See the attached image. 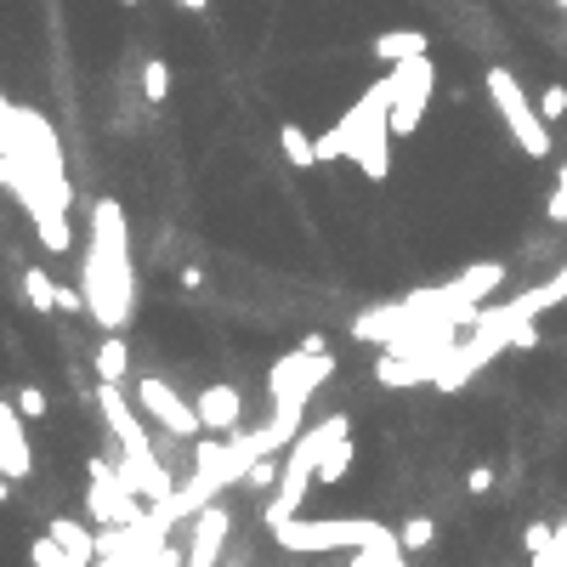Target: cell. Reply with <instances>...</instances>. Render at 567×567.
<instances>
[{
  "instance_id": "6da1fadb",
  "label": "cell",
  "mask_w": 567,
  "mask_h": 567,
  "mask_svg": "<svg viewBox=\"0 0 567 567\" xmlns=\"http://www.w3.org/2000/svg\"><path fill=\"white\" fill-rule=\"evenodd\" d=\"M86 313L120 329L131 318V256H125V211L114 199L91 211V256H86Z\"/></svg>"
},
{
  "instance_id": "7a4b0ae2",
  "label": "cell",
  "mask_w": 567,
  "mask_h": 567,
  "mask_svg": "<svg viewBox=\"0 0 567 567\" xmlns=\"http://www.w3.org/2000/svg\"><path fill=\"white\" fill-rule=\"evenodd\" d=\"M329 159H352V165H363L370 182H386V171H392V75H381L336 120V131L318 137V165H329Z\"/></svg>"
},
{
  "instance_id": "3957f363",
  "label": "cell",
  "mask_w": 567,
  "mask_h": 567,
  "mask_svg": "<svg viewBox=\"0 0 567 567\" xmlns=\"http://www.w3.org/2000/svg\"><path fill=\"white\" fill-rule=\"evenodd\" d=\"M97 409H103L114 443H120V477H125V488L143 494V499H154V506H159V499H171L177 483H171V472H165V460L154 454V438H148L143 415L125 404L120 381H103V386H97Z\"/></svg>"
},
{
  "instance_id": "277c9868",
  "label": "cell",
  "mask_w": 567,
  "mask_h": 567,
  "mask_svg": "<svg viewBox=\"0 0 567 567\" xmlns=\"http://www.w3.org/2000/svg\"><path fill=\"white\" fill-rule=\"evenodd\" d=\"M347 431H352L347 415H329V420H318V426H302V438L290 443V460H284V472H279V494H273V506H267V528L302 517V499H307V488L318 483V460L336 449Z\"/></svg>"
},
{
  "instance_id": "5b68a950",
  "label": "cell",
  "mask_w": 567,
  "mask_h": 567,
  "mask_svg": "<svg viewBox=\"0 0 567 567\" xmlns=\"http://www.w3.org/2000/svg\"><path fill=\"white\" fill-rule=\"evenodd\" d=\"M381 533H392V528H381L370 517H290L273 528V540L284 551L324 556V551H363V545H375Z\"/></svg>"
},
{
  "instance_id": "8992f818",
  "label": "cell",
  "mask_w": 567,
  "mask_h": 567,
  "mask_svg": "<svg viewBox=\"0 0 567 567\" xmlns=\"http://www.w3.org/2000/svg\"><path fill=\"white\" fill-rule=\"evenodd\" d=\"M483 80H488V97H494L499 120H506V131H511V143H517L528 159H551V125H545L540 109L528 103L522 80H517L511 69H488Z\"/></svg>"
},
{
  "instance_id": "52a82bcc",
  "label": "cell",
  "mask_w": 567,
  "mask_h": 567,
  "mask_svg": "<svg viewBox=\"0 0 567 567\" xmlns=\"http://www.w3.org/2000/svg\"><path fill=\"white\" fill-rule=\"evenodd\" d=\"M386 75H392V137L420 131L426 103H431V91H438V63H431V57H409V63H392Z\"/></svg>"
},
{
  "instance_id": "ba28073f",
  "label": "cell",
  "mask_w": 567,
  "mask_h": 567,
  "mask_svg": "<svg viewBox=\"0 0 567 567\" xmlns=\"http://www.w3.org/2000/svg\"><path fill=\"white\" fill-rule=\"evenodd\" d=\"M336 375V358L329 352H307L295 347L273 363V375H267V392H273V404H284V397H302V404H313V392Z\"/></svg>"
},
{
  "instance_id": "9c48e42d",
  "label": "cell",
  "mask_w": 567,
  "mask_h": 567,
  "mask_svg": "<svg viewBox=\"0 0 567 567\" xmlns=\"http://www.w3.org/2000/svg\"><path fill=\"white\" fill-rule=\"evenodd\" d=\"M567 302V267L556 279H545V284H533L528 295H517V302H506V307H488L499 324H506V336H511V347H533L540 336H533V318L540 313H551V307H562Z\"/></svg>"
},
{
  "instance_id": "30bf717a",
  "label": "cell",
  "mask_w": 567,
  "mask_h": 567,
  "mask_svg": "<svg viewBox=\"0 0 567 567\" xmlns=\"http://www.w3.org/2000/svg\"><path fill=\"white\" fill-rule=\"evenodd\" d=\"M137 409L159 426V431H171V438L182 443V438H199L205 431V420H199V409L188 404V397L177 392V386H165V381H137Z\"/></svg>"
},
{
  "instance_id": "8fae6325",
  "label": "cell",
  "mask_w": 567,
  "mask_h": 567,
  "mask_svg": "<svg viewBox=\"0 0 567 567\" xmlns=\"http://www.w3.org/2000/svg\"><path fill=\"white\" fill-rule=\"evenodd\" d=\"M188 522H193V533H188V567H216L227 533H233L227 506H205V511H193Z\"/></svg>"
},
{
  "instance_id": "7c38bea8",
  "label": "cell",
  "mask_w": 567,
  "mask_h": 567,
  "mask_svg": "<svg viewBox=\"0 0 567 567\" xmlns=\"http://www.w3.org/2000/svg\"><path fill=\"white\" fill-rule=\"evenodd\" d=\"M35 472V449H29V431H23V415L18 404H0V477H29Z\"/></svg>"
},
{
  "instance_id": "4fadbf2b",
  "label": "cell",
  "mask_w": 567,
  "mask_h": 567,
  "mask_svg": "<svg viewBox=\"0 0 567 567\" xmlns=\"http://www.w3.org/2000/svg\"><path fill=\"white\" fill-rule=\"evenodd\" d=\"M193 409H199V420H205V431H233L239 426V392L233 386H199Z\"/></svg>"
},
{
  "instance_id": "5bb4252c",
  "label": "cell",
  "mask_w": 567,
  "mask_h": 567,
  "mask_svg": "<svg viewBox=\"0 0 567 567\" xmlns=\"http://www.w3.org/2000/svg\"><path fill=\"white\" fill-rule=\"evenodd\" d=\"M46 533H52V540H57L63 551H69L80 567H91V562H97V540H91V533H86L75 517H52V522H46Z\"/></svg>"
},
{
  "instance_id": "9a60e30c",
  "label": "cell",
  "mask_w": 567,
  "mask_h": 567,
  "mask_svg": "<svg viewBox=\"0 0 567 567\" xmlns=\"http://www.w3.org/2000/svg\"><path fill=\"white\" fill-rule=\"evenodd\" d=\"M375 57L381 63H409V57H426V35L420 29H386L375 41Z\"/></svg>"
},
{
  "instance_id": "2e32d148",
  "label": "cell",
  "mask_w": 567,
  "mask_h": 567,
  "mask_svg": "<svg viewBox=\"0 0 567 567\" xmlns=\"http://www.w3.org/2000/svg\"><path fill=\"white\" fill-rule=\"evenodd\" d=\"M279 148H284V159L295 165V171H307V165H318V143L307 137L302 125H284V131H279Z\"/></svg>"
},
{
  "instance_id": "e0dca14e",
  "label": "cell",
  "mask_w": 567,
  "mask_h": 567,
  "mask_svg": "<svg viewBox=\"0 0 567 567\" xmlns=\"http://www.w3.org/2000/svg\"><path fill=\"white\" fill-rule=\"evenodd\" d=\"M125 363H131V347L120 336H109L97 347V381H125Z\"/></svg>"
},
{
  "instance_id": "ac0fdd59",
  "label": "cell",
  "mask_w": 567,
  "mask_h": 567,
  "mask_svg": "<svg viewBox=\"0 0 567 567\" xmlns=\"http://www.w3.org/2000/svg\"><path fill=\"white\" fill-rule=\"evenodd\" d=\"M23 295H29V307H35V313H52V307H57V284L41 273V267H29V273H23Z\"/></svg>"
},
{
  "instance_id": "d6986e66",
  "label": "cell",
  "mask_w": 567,
  "mask_h": 567,
  "mask_svg": "<svg viewBox=\"0 0 567 567\" xmlns=\"http://www.w3.org/2000/svg\"><path fill=\"white\" fill-rule=\"evenodd\" d=\"M143 97L148 103H165V97H171V63H159V57L143 63Z\"/></svg>"
},
{
  "instance_id": "ffe728a7",
  "label": "cell",
  "mask_w": 567,
  "mask_h": 567,
  "mask_svg": "<svg viewBox=\"0 0 567 567\" xmlns=\"http://www.w3.org/2000/svg\"><path fill=\"white\" fill-rule=\"evenodd\" d=\"M352 454H358V449H352V438H341L336 449H329V454L318 460V483H341V477H347V465H352Z\"/></svg>"
},
{
  "instance_id": "44dd1931",
  "label": "cell",
  "mask_w": 567,
  "mask_h": 567,
  "mask_svg": "<svg viewBox=\"0 0 567 567\" xmlns=\"http://www.w3.org/2000/svg\"><path fill=\"white\" fill-rule=\"evenodd\" d=\"M431 540H438V522H431V517H409L404 528H397V545H404V551H426Z\"/></svg>"
},
{
  "instance_id": "7402d4cb",
  "label": "cell",
  "mask_w": 567,
  "mask_h": 567,
  "mask_svg": "<svg viewBox=\"0 0 567 567\" xmlns=\"http://www.w3.org/2000/svg\"><path fill=\"white\" fill-rule=\"evenodd\" d=\"M29 562H35V567H80L69 551H63V545L52 540V533H41V540L29 545Z\"/></svg>"
},
{
  "instance_id": "603a6c76",
  "label": "cell",
  "mask_w": 567,
  "mask_h": 567,
  "mask_svg": "<svg viewBox=\"0 0 567 567\" xmlns=\"http://www.w3.org/2000/svg\"><path fill=\"white\" fill-rule=\"evenodd\" d=\"M551 545H556V528H551V522H528V528H522V551H528V556H545Z\"/></svg>"
},
{
  "instance_id": "cb8c5ba5",
  "label": "cell",
  "mask_w": 567,
  "mask_h": 567,
  "mask_svg": "<svg viewBox=\"0 0 567 567\" xmlns=\"http://www.w3.org/2000/svg\"><path fill=\"white\" fill-rule=\"evenodd\" d=\"M279 472H284V460H279V454H261V460L250 465L245 488H267V483H279Z\"/></svg>"
},
{
  "instance_id": "d4e9b609",
  "label": "cell",
  "mask_w": 567,
  "mask_h": 567,
  "mask_svg": "<svg viewBox=\"0 0 567 567\" xmlns=\"http://www.w3.org/2000/svg\"><path fill=\"white\" fill-rule=\"evenodd\" d=\"M533 109L545 114V125H551V120H562V114H567V86H545V91H540V103H533Z\"/></svg>"
},
{
  "instance_id": "484cf974",
  "label": "cell",
  "mask_w": 567,
  "mask_h": 567,
  "mask_svg": "<svg viewBox=\"0 0 567 567\" xmlns=\"http://www.w3.org/2000/svg\"><path fill=\"white\" fill-rule=\"evenodd\" d=\"M18 415H23V420H41V415H46V392H41V386H23V392H18Z\"/></svg>"
},
{
  "instance_id": "4316f807",
  "label": "cell",
  "mask_w": 567,
  "mask_h": 567,
  "mask_svg": "<svg viewBox=\"0 0 567 567\" xmlns=\"http://www.w3.org/2000/svg\"><path fill=\"white\" fill-rule=\"evenodd\" d=\"M551 222H567V165H562V177H556V193H551Z\"/></svg>"
},
{
  "instance_id": "83f0119b",
  "label": "cell",
  "mask_w": 567,
  "mask_h": 567,
  "mask_svg": "<svg viewBox=\"0 0 567 567\" xmlns=\"http://www.w3.org/2000/svg\"><path fill=\"white\" fill-rule=\"evenodd\" d=\"M57 313H86V295H80V290H63V284H57Z\"/></svg>"
},
{
  "instance_id": "f1b7e54d",
  "label": "cell",
  "mask_w": 567,
  "mask_h": 567,
  "mask_svg": "<svg viewBox=\"0 0 567 567\" xmlns=\"http://www.w3.org/2000/svg\"><path fill=\"white\" fill-rule=\"evenodd\" d=\"M465 488H472V494H488V488H494V472H488V465H477V472L465 477Z\"/></svg>"
},
{
  "instance_id": "f546056e",
  "label": "cell",
  "mask_w": 567,
  "mask_h": 567,
  "mask_svg": "<svg viewBox=\"0 0 567 567\" xmlns=\"http://www.w3.org/2000/svg\"><path fill=\"white\" fill-rule=\"evenodd\" d=\"M143 567H182V556H177L171 545H159V551H154V556H148Z\"/></svg>"
},
{
  "instance_id": "4dcf8cb0",
  "label": "cell",
  "mask_w": 567,
  "mask_h": 567,
  "mask_svg": "<svg viewBox=\"0 0 567 567\" xmlns=\"http://www.w3.org/2000/svg\"><path fill=\"white\" fill-rule=\"evenodd\" d=\"M7 143H12V103L0 97V148H7Z\"/></svg>"
},
{
  "instance_id": "1f68e13d",
  "label": "cell",
  "mask_w": 567,
  "mask_h": 567,
  "mask_svg": "<svg viewBox=\"0 0 567 567\" xmlns=\"http://www.w3.org/2000/svg\"><path fill=\"white\" fill-rule=\"evenodd\" d=\"M347 567H381V562H375V551H352V556H347Z\"/></svg>"
},
{
  "instance_id": "d6a6232c",
  "label": "cell",
  "mask_w": 567,
  "mask_h": 567,
  "mask_svg": "<svg viewBox=\"0 0 567 567\" xmlns=\"http://www.w3.org/2000/svg\"><path fill=\"white\" fill-rule=\"evenodd\" d=\"M182 7H188V12H211V0H182Z\"/></svg>"
},
{
  "instance_id": "836d02e7",
  "label": "cell",
  "mask_w": 567,
  "mask_h": 567,
  "mask_svg": "<svg viewBox=\"0 0 567 567\" xmlns=\"http://www.w3.org/2000/svg\"><path fill=\"white\" fill-rule=\"evenodd\" d=\"M0 506H7V483H0Z\"/></svg>"
},
{
  "instance_id": "e575fe53",
  "label": "cell",
  "mask_w": 567,
  "mask_h": 567,
  "mask_svg": "<svg viewBox=\"0 0 567 567\" xmlns=\"http://www.w3.org/2000/svg\"><path fill=\"white\" fill-rule=\"evenodd\" d=\"M556 7H562V12H567V0H556Z\"/></svg>"
},
{
  "instance_id": "d590c367",
  "label": "cell",
  "mask_w": 567,
  "mask_h": 567,
  "mask_svg": "<svg viewBox=\"0 0 567 567\" xmlns=\"http://www.w3.org/2000/svg\"><path fill=\"white\" fill-rule=\"evenodd\" d=\"M125 7H137V0H125Z\"/></svg>"
},
{
  "instance_id": "8d00e7d4",
  "label": "cell",
  "mask_w": 567,
  "mask_h": 567,
  "mask_svg": "<svg viewBox=\"0 0 567 567\" xmlns=\"http://www.w3.org/2000/svg\"><path fill=\"white\" fill-rule=\"evenodd\" d=\"M227 567H239V562H227Z\"/></svg>"
}]
</instances>
